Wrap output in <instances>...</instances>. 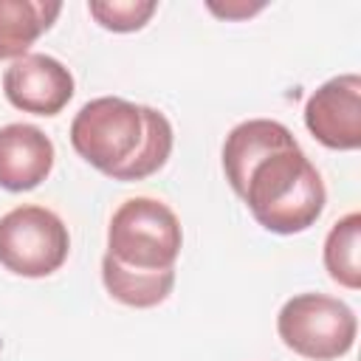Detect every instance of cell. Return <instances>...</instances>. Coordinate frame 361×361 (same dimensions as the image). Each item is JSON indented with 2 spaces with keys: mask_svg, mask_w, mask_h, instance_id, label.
<instances>
[{
  "mask_svg": "<svg viewBox=\"0 0 361 361\" xmlns=\"http://www.w3.org/2000/svg\"><path fill=\"white\" fill-rule=\"evenodd\" d=\"M209 8L214 11V14H220V17H248V14H254V11H259L262 8V3H254V6H214V3H209Z\"/></svg>",
  "mask_w": 361,
  "mask_h": 361,
  "instance_id": "13",
  "label": "cell"
},
{
  "mask_svg": "<svg viewBox=\"0 0 361 361\" xmlns=\"http://www.w3.org/2000/svg\"><path fill=\"white\" fill-rule=\"evenodd\" d=\"M56 0H0V59H20L59 17Z\"/></svg>",
  "mask_w": 361,
  "mask_h": 361,
  "instance_id": "9",
  "label": "cell"
},
{
  "mask_svg": "<svg viewBox=\"0 0 361 361\" xmlns=\"http://www.w3.org/2000/svg\"><path fill=\"white\" fill-rule=\"evenodd\" d=\"M169 118L147 104L99 96L82 104L71 121L73 149L113 180H144L172 152Z\"/></svg>",
  "mask_w": 361,
  "mask_h": 361,
  "instance_id": "1",
  "label": "cell"
},
{
  "mask_svg": "<svg viewBox=\"0 0 361 361\" xmlns=\"http://www.w3.org/2000/svg\"><path fill=\"white\" fill-rule=\"evenodd\" d=\"M96 23L107 31H138L155 14L158 3L152 0H90L87 3Z\"/></svg>",
  "mask_w": 361,
  "mask_h": 361,
  "instance_id": "12",
  "label": "cell"
},
{
  "mask_svg": "<svg viewBox=\"0 0 361 361\" xmlns=\"http://www.w3.org/2000/svg\"><path fill=\"white\" fill-rule=\"evenodd\" d=\"M6 99L34 116H56L73 96L71 71L48 54H25L3 73Z\"/></svg>",
  "mask_w": 361,
  "mask_h": 361,
  "instance_id": "7",
  "label": "cell"
},
{
  "mask_svg": "<svg viewBox=\"0 0 361 361\" xmlns=\"http://www.w3.org/2000/svg\"><path fill=\"white\" fill-rule=\"evenodd\" d=\"M102 279L107 293L130 307H155L161 305L175 285V268L161 271V274H141V271H127L116 265L110 257L102 259Z\"/></svg>",
  "mask_w": 361,
  "mask_h": 361,
  "instance_id": "10",
  "label": "cell"
},
{
  "mask_svg": "<svg viewBox=\"0 0 361 361\" xmlns=\"http://www.w3.org/2000/svg\"><path fill=\"white\" fill-rule=\"evenodd\" d=\"M237 195L254 220L274 234H299L324 212V180L296 138L265 152L243 178Z\"/></svg>",
  "mask_w": 361,
  "mask_h": 361,
  "instance_id": "2",
  "label": "cell"
},
{
  "mask_svg": "<svg viewBox=\"0 0 361 361\" xmlns=\"http://www.w3.org/2000/svg\"><path fill=\"white\" fill-rule=\"evenodd\" d=\"M310 135L330 149L361 147V76L341 73L316 87L305 104Z\"/></svg>",
  "mask_w": 361,
  "mask_h": 361,
  "instance_id": "6",
  "label": "cell"
},
{
  "mask_svg": "<svg viewBox=\"0 0 361 361\" xmlns=\"http://www.w3.org/2000/svg\"><path fill=\"white\" fill-rule=\"evenodd\" d=\"M183 245L178 214L155 197L124 200L107 226V254L116 265L141 274L172 271Z\"/></svg>",
  "mask_w": 361,
  "mask_h": 361,
  "instance_id": "3",
  "label": "cell"
},
{
  "mask_svg": "<svg viewBox=\"0 0 361 361\" xmlns=\"http://www.w3.org/2000/svg\"><path fill=\"white\" fill-rule=\"evenodd\" d=\"M54 166V144L34 124L0 127V186L8 192H28L39 186Z\"/></svg>",
  "mask_w": 361,
  "mask_h": 361,
  "instance_id": "8",
  "label": "cell"
},
{
  "mask_svg": "<svg viewBox=\"0 0 361 361\" xmlns=\"http://www.w3.org/2000/svg\"><path fill=\"white\" fill-rule=\"evenodd\" d=\"M358 245H361V214L350 212L330 228V234L324 240V268L333 282H338L350 290L361 288Z\"/></svg>",
  "mask_w": 361,
  "mask_h": 361,
  "instance_id": "11",
  "label": "cell"
},
{
  "mask_svg": "<svg viewBox=\"0 0 361 361\" xmlns=\"http://www.w3.org/2000/svg\"><path fill=\"white\" fill-rule=\"evenodd\" d=\"M276 333L288 350L310 361H333L350 353L358 322L350 305L324 293H299L276 316Z\"/></svg>",
  "mask_w": 361,
  "mask_h": 361,
  "instance_id": "4",
  "label": "cell"
},
{
  "mask_svg": "<svg viewBox=\"0 0 361 361\" xmlns=\"http://www.w3.org/2000/svg\"><path fill=\"white\" fill-rule=\"evenodd\" d=\"M71 251L68 226L45 206H17L0 217V265L39 279L62 268Z\"/></svg>",
  "mask_w": 361,
  "mask_h": 361,
  "instance_id": "5",
  "label": "cell"
}]
</instances>
